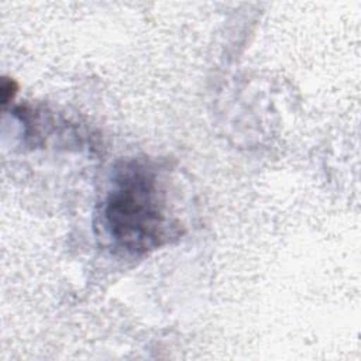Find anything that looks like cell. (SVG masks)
<instances>
[{"label":"cell","instance_id":"6da1fadb","mask_svg":"<svg viewBox=\"0 0 361 361\" xmlns=\"http://www.w3.org/2000/svg\"><path fill=\"white\" fill-rule=\"evenodd\" d=\"M103 223L114 244L133 255L158 248L166 240L165 196L148 161H126L114 171Z\"/></svg>","mask_w":361,"mask_h":361},{"label":"cell","instance_id":"7a4b0ae2","mask_svg":"<svg viewBox=\"0 0 361 361\" xmlns=\"http://www.w3.org/2000/svg\"><path fill=\"white\" fill-rule=\"evenodd\" d=\"M17 93V85L8 78H3L1 82V103L6 106Z\"/></svg>","mask_w":361,"mask_h":361}]
</instances>
